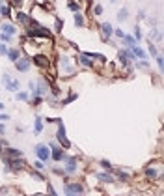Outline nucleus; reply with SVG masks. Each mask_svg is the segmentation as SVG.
Returning <instances> with one entry per match:
<instances>
[{
	"mask_svg": "<svg viewBox=\"0 0 164 196\" xmlns=\"http://www.w3.org/2000/svg\"><path fill=\"white\" fill-rule=\"evenodd\" d=\"M4 108V103H0V110H2Z\"/></svg>",
	"mask_w": 164,
	"mask_h": 196,
	"instance_id": "41",
	"label": "nucleus"
},
{
	"mask_svg": "<svg viewBox=\"0 0 164 196\" xmlns=\"http://www.w3.org/2000/svg\"><path fill=\"white\" fill-rule=\"evenodd\" d=\"M0 155L2 157H21L23 153H21L19 150H11V148H2V151H0Z\"/></svg>",
	"mask_w": 164,
	"mask_h": 196,
	"instance_id": "9",
	"label": "nucleus"
},
{
	"mask_svg": "<svg viewBox=\"0 0 164 196\" xmlns=\"http://www.w3.org/2000/svg\"><path fill=\"white\" fill-rule=\"evenodd\" d=\"M134 36H136V38H134L136 41L140 39V28H138V26H134Z\"/></svg>",
	"mask_w": 164,
	"mask_h": 196,
	"instance_id": "32",
	"label": "nucleus"
},
{
	"mask_svg": "<svg viewBox=\"0 0 164 196\" xmlns=\"http://www.w3.org/2000/svg\"><path fill=\"white\" fill-rule=\"evenodd\" d=\"M17 99H19V101H26V99H28V95L21 92V94H17Z\"/></svg>",
	"mask_w": 164,
	"mask_h": 196,
	"instance_id": "28",
	"label": "nucleus"
},
{
	"mask_svg": "<svg viewBox=\"0 0 164 196\" xmlns=\"http://www.w3.org/2000/svg\"><path fill=\"white\" fill-rule=\"evenodd\" d=\"M10 80H11V79H10V75H8V73H4V75H2V82H4V86H6V84H8Z\"/></svg>",
	"mask_w": 164,
	"mask_h": 196,
	"instance_id": "27",
	"label": "nucleus"
},
{
	"mask_svg": "<svg viewBox=\"0 0 164 196\" xmlns=\"http://www.w3.org/2000/svg\"><path fill=\"white\" fill-rule=\"evenodd\" d=\"M101 34H103V39H104V41L110 39V36L114 34L112 24H110V23H101Z\"/></svg>",
	"mask_w": 164,
	"mask_h": 196,
	"instance_id": "6",
	"label": "nucleus"
},
{
	"mask_svg": "<svg viewBox=\"0 0 164 196\" xmlns=\"http://www.w3.org/2000/svg\"><path fill=\"white\" fill-rule=\"evenodd\" d=\"M35 64L38 66H49V60L45 56H35Z\"/></svg>",
	"mask_w": 164,
	"mask_h": 196,
	"instance_id": "17",
	"label": "nucleus"
},
{
	"mask_svg": "<svg viewBox=\"0 0 164 196\" xmlns=\"http://www.w3.org/2000/svg\"><path fill=\"white\" fill-rule=\"evenodd\" d=\"M116 36H118L119 39H123V38H125V32H121V30H116Z\"/></svg>",
	"mask_w": 164,
	"mask_h": 196,
	"instance_id": "36",
	"label": "nucleus"
},
{
	"mask_svg": "<svg viewBox=\"0 0 164 196\" xmlns=\"http://www.w3.org/2000/svg\"><path fill=\"white\" fill-rule=\"evenodd\" d=\"M32 196H43V194H32Z\"/></svg>",
	"mask_w": 164,
	"mask_h": 196,
	"instance_id": "42",
	"label": "nucleus"
},
{
	"mask_svg": "<svg viewBox=\"0 0 164 196\" xmlns=\"http://www.w3.org/2000/svg\"><path fill=\"white\" fill-rule=\"evenodd\" d=\"M23 166H24V161L23 159H13L11 161V168H13V170H21Z\"/></svg>",
	"mask_w": 164,
	"mask_h": 196,
	"instance_id": "12",
	"label": "nucleus"
},
{
	"mask_svg": "<svg viewBox=\"0 0 164 196\" xmlns=\"http://www.w3.org/2000/svg\"><path fill=\"white\" fill-rule=\"evenodd\" d=\"M123 41H125V43H127V45H129V47H132V45H136V43H138V41H136V39H134L132 36H127V34H125V38H123Z\"/></svg>",
	"mask_w": 164,
	"mask_h": 196,
	"instance_id": "16",
	"label": "nucleus"
},
{
	"mask_svg": "<svg viewBox=\"0 0 164 196\" xmlns=\"http://www.w3.org/2000/svg\"><path fill=\"white\" fill-rule=\"evenodd\" d=\"M51 148H52V153H51V159L52 161H65L67 159V155L63 153V150L58 148L56 144H51Z\"/></svg>",
	"mask_w": 164,
	"mask_h": 196,
	"instance_id": "2",
	"label": "nucleus"
},
{
	"mask_svg": "<svg viewBox=\"0 0 164 196\" xmlns=\"http://www.w3.org/2000/svg\"><path fill=\"white\" fill-rule=\"evenodd\" d=\"M112 2H116V0H112Z\"/></svg>",
	"mask_w": 164,
	"mask_h": 196,
	"instance_id": "43",
	"label": "nucleus"
},
{
	"mask_svg": "<svg viewBox=\"0 0 164 196\" xmlns=\"http://www.w3.org/2000/svg\"><path fill=\"white\" fill-rule=\"evenodd\" d=\"M69 10H71V11H75V13H78V6L71 2V4H69Z\"/></svg>",
	"mask_w": 164,
	"mask_h": 196,
	"instance_id": "31",
	"label": "nucleus"
},
{
	"mask_svg": "<svg viewBox=\"0 0 164 196\" xmlns=\"http://www.w3.org/2000/svg\"><path fill=\"white\" fill-rule=\"evenodd\" d=\"M43 131V122H41V118L35 120V133H41Z\"/></svg>",
	"mask_w": 164,
	"mask_h": 196,
	"instance_id": "20",
	"label": "nucleus"
},
{
	"mask_svg": "<svg viewBox=\"0 0 164 196\" xmlns=\"http://www.w3.org/2000/svg\"><path fill=\"white\" fill-rule=\"evenodd\" d=\"M157 64H159V69L162 71V56L160 54H157Z\"/></svg>",
	"mask_w": 164,
	"mask_h": 196,
	"instance_id": "30",
	"label": "nucleus"
},
{
	"mask_svg": "<svg viewBox=\"0 0 164 196\" xmlns=\"http://www.w3.org/2000/svg\"><path fill=\"white\" fill-rule=\"evenodd\" d=\"M8 118H10L8 114H0V120H8Z\"/></svg>",
	"mask_w": 164,
	"mask_h": 196,
	"instance_id": "39",
	"label": "nucleus"
},
{
	"mask_svg": "<svg viewBox=\"0 0 164 196\" xmlns=\"http://www.w3.org/2000/svg\"><path fill=\"white\" fill-rule=\"evenodd\" d=\"M75 24L76 26H84V17L80 13H75Z\"/></svg>",
	"mask_w": 164,
	"mask_h": 196,
	"instance_id": "18",
	"label": "nucleus"
},
{
	"mask_svg": "<svg viewBox=\"0 0 164 196\" xmlns=\"http://www.w3.org/2000/svg\"><path fill=\"white\" fill-rule=\"evenodd\" d=\"M6 90H10V92H17L19 90V80H10L6 84Z\"/></svg>",
	"mask_w": 164,
	"mask_h": 196,
	"instance_id": "13",
	"label": "nucleus"
},
{
	"mask_svg": "<svg viewBox=\"0 0 164 196\" xmlns=\"http://www.w3.org/2000/svg\"><path fill=\"white\" fill-rule=\"evenodd\" d=\"M62 26H63V21L58 19V21H56V32H60V30H62Z\"/></svg>",
	"mask_w": 164,
	"mask_h": 196,
	"instance_id": "29",
	"label": "nucleus"
},
{
	"mask_svg": "<svg viewBox=\"0 0 164 196\" xmlns=\"http://www.w3.org/2000/svg\"><path fill=\"white\" fill-rule=\"evenodd\" d=\"M65 192L71 194V196H78V194L82 192V185H80V183H69V185L65 187Z\"/></svg>",
	"mask_w": 164,
	"mask_h": 196,
	"instance_id": "4",
	"label": "nucleus"
},
{
	"mask_svg": "<svg viewBox=\"0 0 164 196\" xmlns=\"http://www.w3.org/2000/svg\"><path fill=\"white\" fill-rule=\"evenodd\" d=\"M131 52H132L134 58H140V60H146V58H147V54L144 52V49H140V47H136V45L131 47Z\"/></svg>",
	"mask_w": 164,
	"mask_h": 196,
	"instance_id": "10",
	"label": "nucleus"
},
{
	"mask_svg": "<svg viewBox=\"0 0 164 196\" xmlns=\"http://www.w3.org/2000/svg\"><path fill=\"white\" fill-rule=\"evenodd\" d=\"M80 62H82V64H84V66H88V67L91 66V62L88 60V56H86V54H82V56H80Z\"/></svg>",
	"mask_w": 164,
	"mask_h": 196,
	"instance_id": "23",
	"label": "nucleus"
},
{
	"mask_svg": "<svg viewBox=\"0 0 164 196\" xmlns=\"http://www.w3.org/2000/svg\"><path fill=\"white\" fill-rule=\"evenodd\" d=\"M15 67L19 69V71H28L30 69V58H19L17 62H15Z\"/></svg>",
	"mask_w": 164,
	"mask_h": 196,
	"instance_id": "5",
	"label": "nucleus"
},
{
	"mask_svg": "<svg viewBox=\"0 0 164 196\" xmlns=\"http://www.w3.org/2000/svg\"><path fill=\"white\" fill-rule=\"evenodd\" d=\"M56 138L62 142V146L63 148H69L71 146V142L67 140V136H65V129H63V123H60V129H58V133H56Z\"/></svg>",
	"mask_w": 164,
	"mask_h": 196,
	"instance_id": "3",
	"label": "nucleus"
},
{
	"mask_svg": "<svg viewBox=\"0 0 164 196\" xmlns=\"http://www.w3.org/2000/svg\"><path fill=\"white\" fill-rule=\"evenodd\" d=\"M118 178H119V179H127V176H125L123 172H118Z\"/></svg>",
	"mask_w": 164,
	"mask_h": 196,
	"instance_id": "38",
	"label": "nucleus"
},
{
	"mask_svg": "<svg viewBox=\"0 0 164 196\" xmlns=\"http://www.w3.org/2000/svg\"><path fill=\"white\" fill-rule=\"evenodd\" d=\"M97 178H99V179H103V181H108V183H112V181H114V178L110 176V174H104V172L97 174Z\"/></svg>",
	"mask_w": 164,
	"mask_h": 196,
	"instance_id": "15",
	"label": "nucleus"
},
{
	"mask_svg": "<svg viewBox=\"0 0 164 196\" xmlns=\"http://www.w3.org/2000/svg\"><path fill=\"white\" fill-rule=\"evenodd\" d=\"M8 58H10L11 62H17V60H19V51H17V49H11V51H8Z\"/></svg>",
	"mask_w": 164,
	"mask_h": 196,
	"instance_id": "14",
	"label": "nucleus"
},
{
	"mask_svg": "<svg viewBox=\"0 0 164 196\" xmlns=\"http://www.w3.org/2000/svg\"><path fill=\"white\" fill-rule=\"evenodd\" d=\"M0 135H4V125L0 123Z\"/></svg>",
	"mask_w": 164,
	"mask_h": 196,
	"instance_id": "40",
	"label": "nucleus"
},
{
	"mask_svg": "<svg viewBox=\"0 0 164 196\" xmlns=\"http://www.w3.org/2000/svg\"><path fill=\"white\" fill-rule=\"evenodd\" d=\"M93 11H95V15H101V13H103V8H101V6H95Z\"/></svg>",
	"mask_w": 164,
	"mask_h": 196,
	"instance_id": "33",
	"label": "nucleus"
},
{
	"mask_svg": "<svg viewBox=\"0 0 164 196\" xmlns=\"http://www.w3.org/2000/svg\"><path fill=\"white\" fill-rule=\"evenodd\" d=\"M35 155L39 157L41 163H47V161L51 159V148H49L47 144H39V146H35Z\"/></svg>",
	"mask_w": 164,
	"mask_h": 196,
	"instance_id": "1",
	"label": "nucleus"
},
{
	"mask_svg": "<svg viewBox=\"0 0 164 196\" xmlns=\"http://www.w3.org/2000/svg\"><path fill=\"white\" fill-rule=\"evenodd\" d=\"M30 36H32V38H49V36H51V32H49L47 28L38 26L35 30H30Z\"/></svg>",
	"mask_w": 164,
	"mask_h": 196,
	"instance_id": "7",
	"label": "nucleus"
},
{
	"mask_svg": "<svg viewBox=\"0 0 164 196\" xmlns=\"http://www.w3.org/2000/svg\"><path fill=\"white\" fill-rule=\"evenodd\" d=\"M45 90H47V84H45V80H43V79H41V80H39V90H38V95H39V94H45Z\"/></svg>",
	"mask_w": 164,
	"mask_h": 196,
	"instance_id": "21",
	"label": "nucleus"
},
{
	"mask_svg": "<svg viewBox=\"0 0 164 196\" xmlns=\"http://www.w3.org/2000/svg\"><path fill=\"white\" fill-rule=\"evenodd\" d=\"M0 41H4V43H6V41H11V36H8V34H0Z\"/></svg>",
	"mask_w": 164,
	"mask_h": 196,
	"instance_id": "25",
	"label": "nucleus"
},
{
	"mask_svg": "<svg viewBox=\"0 0 164 196\" xmlns=\"http://www.w3.org/2000/svg\"><path fill=\"white\" fill-rule=\"evenodd\" d=\"M0 13L2 15H10V8L8 6H0Z\"/></svg>",
	"mask_w": 164,
	"mask_h": 196,
	"instance_id": "26",
	"label": "nucleus"
},
{
	"mask_svg": "<svg viewBox=\"0 0 164 196\" xmlns=\"http://www.w3.org/2000/svg\"><path fill=\"white\" fill-rule=\"evenodd\" d=\"M67 196H71V194H67Z\"/></svg>",
	"mask_w": 164,
	"mask_h": 196,
	"instance_id": "44",
	"label": "nucleus"
},
{
	"mask_svg": "<svg viewBox=\"0 0 164 196\" xmlns=\"http://www.w3.org/2000/svg\"><path fill=\"white\" fill-rule=\"evenodd\" d=\"M0 54H2V56H4V54H8V49H6L2 43H0Z\"/></svg>",
	"mask_w": 164,
	"mask_h": 196,
	"instance_id": "35",
	"label": "nucleus"
},
{
	"mask_svg": "<svg viewBox=\"0 0 164 196\" xmlns=\"http://www.w3.org/2000/svg\"><path fill=\"white\" fill-rule=\"evenodd\" d=\"M146 174H147L149 178H155V176H157V170H155V168H147V170H146Z\"/></svg>",
	"mask_w": 164,
	"mask_h": 196,
	"instance_id": "24",
	"label": "nucleus"
},
{
	"mask_svg": "<svg viewBox=\"0 0 164 196\" xmlns=\"http://www.w3.org/2000/svg\"><path fill=\"white\" fill-rule=\"evenodd\" d=\"M76 170V159L75 157H67L65 159V172L67 174H73Z\"/></svg>",
	"mask_w": 164,
	"mask_h": 196,
	"instance_id": "8",
	"label": "nucleus"
},
{
	"mask_svg": "<svg viewBox=\"0 0 164 196\" xmlns=\"http://www.w3.org/2000/svg\"><path fill=\"white\" fill-rule=\"evenodd\" d=\"M127 17H129V11H127L125 8H123V10H121V11L118 13V19H119V21H125Z\"/></svg>",
	"mask_w": 164,
	"mask_h": 196,
	"instance_id": "19",
	"label": "nucleus"
},
{
	"mask_svg": "<svg viewBox=\"0 0 164 196\" xmlns=\"http://www.w3.org/2000/svg\"><path fill=\"white\" fill-rule=\"evenodd\" d=\"M2 32L8 34V36H13V34L17 32V28L13 26V24H10V23H4V24H2Z\"/></svg>",
	"mask_w": 164,
	"mask_h": 196,
	"instance_id": "11",
	"label": "nucleus"
},
{
	"mask_svg": "<svg viewBox=\"0 0 164 196\" xmlns=\"http://www.w3.org/2000/svg\"><path fill=\"white\" fill-rule=\"evenodd\" d=\"M6 146H8V142H6V140H2V138H0V151H2V148H6Z\"/></svg>",
	"mask_w": 164,
	"mask_h": 196,
	"instance_id": "37",
	"label": "nucleus"
},
{
	"mask_svg": "<svg viewBox=\"0 0 164 196\" xmlns=\"http://www.w3.org/2000/svg\"><path fill=\"white\" fill-rule=\"evenodd\" d=\"M17 19L21 21V23H30V19H28L24 13H17Z\"/></svg>",
	"mask_w": 164,
	"mask_h": 196,
	"instance_id": "22",
	"label": "nucleus"
},
{
	"mask_svg": "<svg viewBox=\"0 0 164 196\" xmlns=\"http://www.w3.org/2000/svg\"><path fill=\"white\" fill-rule=\"evenodd\" d=\"M47 192H49V196H56V192H54V189H52L51 185H49V187H47Z\"/></svg>",
	"mask_w": 164,
	"mask_h": 196,
	"instance_id": "34",
	"label": "nucleus"
}]
</instances>
